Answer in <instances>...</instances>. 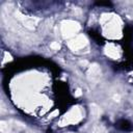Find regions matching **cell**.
<instances>
[{"label": "cell", "mask_w": 133, "mask_h": 133, "mask_svg": "<svg viewBox=\"0 0 133 133\" xmlns=\"http://www.w3.org/2000/svg\"><path fill=\"white\" fill-rule=\"evenodd\" d=\"M106 53H107L108 56H110V57H112V58L118 57V50H117L116 46H114V45H112V44L106 47Z\"/></svg>", "instance_id": "277c9868"}, {"label": "cell", "mask_w": 133, "mask_h": 133, "mask_svg": "<svg viewBox=\"0 0 133 133\" xmlns=\"http://www.w3.org/2000/svg\"><path fill=\"white\" fill-rule=\"evenodd\" d=\"M51 47H52L53 49H55V50H58V49H59V45H58L57 43H53V44L51 45Z\"/></svg>", "instance_id": "5b68a950"}, {"label": "cell", "mask_w": 133, "mask_h": 133, "mask_svg": "<svg viewBox=\"0 0 133 133\" xmlns=\"http://www.w3.org/2000/svg\"><path fill=\"white\" fill-rule=\"evenodd\" d=\"M86 44H87L86 38L84 36H82V35H79V36H77L76 38H74L73 41L70 42V47L73 50H78L80 48H83Z\"/></svg>", "instance_id": "3957f363"}, {"label": "cell", "mask_w": 133, "mask_h": 133, "mask_svg": "<svg viewBox=\"0 0 133 133\" xmlns=\"http://www.w3.org/2000/svg\"><path fill=\"white\" fill-rule=\"evenodd\" d=\"M79 29V25L75 22H66L62 25V33L65 36H70L77 32Z\"/></svg>", "instance_id": "7a4b0ae2"}, {"label": "cell", "mask_w": 133, "mask_h": 133, "mask_svg": "<svg viewBox=\"0 0 133 133\" xmlns=\"http://www.w3.org/2000/svg\"><path fill=\"white\" fill-rule=\"evenodd\" d=\"M80 117H81V111L78 107H76V108H73L68 114L64 115L61 123H65V124L66 123H76L80 119Z\"/></svg>", "instance_id": "6da1fadb"}]
</instances>
